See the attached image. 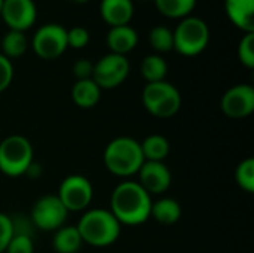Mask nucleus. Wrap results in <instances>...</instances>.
I'll return each mask as SVG.
<instances>
[{"mask_svg": "<svg viewBox=\"0 0 254 253\" xmlns=\"http://www.w3.org/2000/svg\"><path fill=\"white\" fill-rule=\"evenodd\" d=\"M152 195L138 182L124 180L112 192L110 212L121 225H141L150 218Z\"/></svg>", "mask_w": 254, "mask_h": 253, "instance_id": "f257e3e1", "label": "nucleus"}, {"mask_svg": "<svg viewBox=\"0 0 254 253\" xmlns=\"http://www.w3.org/2000/svg\"><path fill=\"white\" fill-rule=\"evenodd\" d=\"M82 242L92 248H107L118 242L122 225L109 209L85 210L76 225Z\"/></svg>", "mask_w": 254, "mask_h": 253, "instance_id": "f03ea898", "label": "nucleus"}, {"mask_svg": "<svg viewBox=\"0 0 254 253\" xmlns=\"http://www.w3.org/2000/svg\"><path fill=\"white\" fill-rule=\"evenodd\" d=\"M103 161L107 171L118 177L135 176L144 163L140 142L128 136L110 140L104 149Z\"/></svg>", "mask_w": 254, "mask_h": 253, "instance_id": "7ed1b4c3", "label": "nucleus"}, {"mask_svg": "<svg viewBox=\"0 0 254 253\" xmlns=\"http://www.w3.org/2000/svg\"><path fill=\"white\" fill-rule=\"evenodd\" d=\"M31 142L21 134H10L0 142V171L7 177H19L34 163Z\"/></svg>", "mask_w": 254, "mask_h": 253, "instance_id": "20e7f679", "label": "nucleus"}, {"mask_svg": "<svg viewBox=\"0 0 254 253\" xmlns=\"http://www.w3.org/2000/svg\"><path fill=\"white\" fill-rule=\"evenodd\" d=\"M141 101L144 109L161 119L174 116L182 107V94L170 82H152L146 84L141 92Z\"/></svg>", "mask_w": 254, "mask_h": 253, "instance_id": "39448f33", "label": "nucleus"}, {"mask_svg": "<svg viewBox=\"0 0 254 253\" xmlns=\"http://www.w3.org/2000/svg\"><path fill=\"white\" fill-rule=\"evenodd\" d=\"M174 49L185 57L199 55L210 42V28L199 16L183 18L173 31Z\"/></svg>", "mask_w": 254, "mask_h": 253, "instance_id": "423d86ee", "label": "nucleus"}, {"mask_svg": "<svg viewBox=\"0 0 254 253\" xmlns=\"http://www.w3.org/2000/svg\"><path fill=\"white\" fill-rule=\"evenodd\" d=\"M57 197L68 213L85 212L94 198V188L88 177L82 174H70L60 183Z\"/></svg>", "mask_w": 254, "mask_h": 253, "instance_id": "0eeeda50", "label": "nucleus"}, {"mask_svg": "<svg viewBox=\"0 0 254 253\" xmlns=\"http://www.w3.org/2000/svg\"><path fill=\"white\" fill-rule=\"evenodd\" d=\"M68 212L60 201V198L52 194L40 197L30 213V221L33 227L42 230V231H49L54 233L58 228H61L65 221H67Z\"/></svg>", "mask_w": 254, "mask_h": 253, "instance_id": "6e6552de", "label": "nucleus"}, {"mask_svg": "<svg viewBox=\"0 0 254 253\" xmlns=\"http://www.w3.org/2000/svg\"><path fill=\"white\" fill-rule=\"evenodd\" d=\"M31 46L39 58L55 60L68 48L67 30L60 24H45L34 33Z\"/></svg>", "mask_w": 254, "mask_h": 253, "instance_id": "1a4fd4ad", "label": "nucleus"}, {"mask_svg": "<svg viewBox=\"0 0 254 253\" xmlns=\"http://www.w3.org/2000/svg\"><path fill=\"white\" fill-rule=\"evenodd\" d=\"M129 75V61L125 55L107 54L94 64L92 81L100 89H112L125 82Z\"/></svg>", "mask_w": 254, "mask_h": 253, "instance_id": "9d476101", "label": "nucleus"}, {"mask_svg": "<svg viewBox=\"0 0 254 253\" xmlns=\"http://www.w3.org/2000/svg\"><path fill=\"white\" fill-rule=\"evenodd\" d=\"M222 110L228 118L243 119L254 112V88L249 84H238L229 88L220 101Z\"/></svg>", "mask_w": 254, "mask_h": 253, "instance_id": "9b49d317", "label": "nucleus"}, {"mask_svg": "<svg viewBox=\"0 0 254 253\" xmlns=\"http://www.w3.org/2000/svg\"><path fill=\"white\" fill-rule=\"evenodd\" d=\"M0 16L9 30L24 33L36 22L37 9L33 0H3Z\"/></svg>", "mask_w": 254, "mask_h": 253, "instance_id": "f8f14e48", "label": "nucleus"}, {"mask_svg": "<svg viewBox=\"0 0 254 253\" xmlns=\"http://www.w3.org/2000/svg\"><path fill=\"white\" fill-rule=\"evenodd\" d=\"M138 183L149 195H161L171 186V171L165 163L159 161H144L140 167Z\"/></svg>", "mask_w": 254, "mask_h": 253, "instance_id": "ddd939ff", "label": "nucleus"}, {"mask_svg": "<svg viewBox=\"0 0 254 253\" xmlns=\"http://www.w3.org/2000/svg\"><path fill=\"white\" fill-rule=\"evenodd\" d=\"M100 13L110 27L128 25L134 15L132 0H101Z\"/></svg>", "mask_w": 254, "mask_h": 253, "instance_id": "4468645a", "label": "nucleus"}, {"mask_svg": "<svg viewBox=\"0 0 254 253\" xmlns=\"http://www.w3.org/2000/svg\"><path fill=\"white\" fill-rule=\"evenodd\" d=\"M231 22L246 33H254V0H225Z\"/></svg>", "mask_w": 254, "mask_h": 253, "instance_id": "2eb2a0df", "label": "nucleus"}, {"mask_svg": "<svg viewBox=\"0 0 254 253\" xmlns=\"http://www.w3.org/2000/svg\"><path fill=\"white\" fill-rule=\"evenodd\" d=\"M107 46L112 54L127 55L131 52L138 43V33L135 28L128 25H118L112 27L106 37Z\"/></svg>", "mask_w": 254, "mask_h": 253, "instance_id": "dca6fc26", "label": "nucleus"}, {"mask_svg": "<svg viewBox=\"0 0 254 253\" xmlns=\"http://www.w3.org/2000/svg\"><path fill=\"white\" fill-rule=\"evenodd\" d=\"M101 98V89L92 79L76 81L71 88V100L82 109H91L97 106Z\"/></svg>", "mask_w": 254, "mask_h": 253, "instance_id": "f3484780", "label": "nucleus"}, {"mask_svg": "<svg viewBox=\"0 0 254 253\" xmlns=\"http://www.w3.org/2000/svg\"><path fill=\"white\" fill-rule=\"evenodd\" d=\"M150 218L162 225H174L182 218V206L174 198L162 197L156 201H152Z\"/></svg>", "mask_w": 254, "mask_h": 253, "instance_id": "a211bd4d", "label": "nucleus"}, {"mask_svg": "<svg viewBox=\"0 0 254 253\" xmlns=\"http://www.w3.org/2000/svg\"><path fill=\"white\" fill-rule=\"evenodd\" d=\"M83 242L74 225H63L54 231L52 248L57 253H77Z\"/></svg>", "mask_w": 254, "mask_h": 253, "instance_id": "6ab92c4d", "label": "nucleus"}, {"mask_svg": "<svg viewBox=\"0 0 254 253\" xmlns=\"http://www.w3.org/2000/svg\"><path fill=\"white\" fill-rule=\"evenodd\" d=\"M141 152L144 161H159L164 163L170 154V142L161 134H150L141 143Z\"/></svg>", "mask_w": 254, "mask_h": 253, "instance_id": "aec40b11", "label": "nucleus"}, {"mask_svg": "<svg viewBox=\"0 0 254 253\" xmlns=\"http://www.w3.org/2000/svg\"><path fill=\"white\" fill-rule=\"evenodd\" d=\"M140 72H141V76L144 78V81L147 84L161 82V81H165L168 66H167V61L161 55H156V54L147 55L141 61Z\"/></svg>", "mask_w": 254, "mask_h": 253, "instance_id": "412c9836", "label": "nucleus"}, {"mask_svg": "<svg viewBox=\"0 0 254 253\" xmlns=\"http://www.w3.org/2000/svg\"><path fill=\"white\" fill-rule=\"evenodd\" d=\"M28 48V40L25 33L9 30L1 39V54L7 58H19L25 54Z\"/></svg>", "mask_w": 254, "mask_h": 253, "instance_id": "4be33fe9", "label": "nucleus"}, {"mask_svg": "<svg viewBox=\"0 0 254 253\" xmlns=\"http://www.w3.org/2000/svg\"><path fill=\"white\" fill-rule=\"evenodd\" d=\"M156 9L168 18H186L196 6V0H155Z\"/></svg>", "mask_w": 254, "mask_h": 253, "instance_id": "5701e85b", "label": "nucleus"}, {"mask_svg": "<svg viewBox=\"0 0 254 253\" xmlns=\"http://www.w3.org/2000/svg\"><path fill=\"white\" fill-rule=\"evenodd\" d=\"M149 42L156 52H168L174 49L173 31L165 25H156L150 30Z\"/></svg>", "mask_w": 254, "mask_h": 253, "instance_id": "b1692460", "label": "nucleus"}, {"mask_svg": "<svg viewBox=\"0 0 254 253\" xmlns=\"http://www.w3.org/2000/svg\"><path fill=\"white\" fill-rule=\"evenodd\" d=\"M235 180L238 183V186L249 192L253 194L254 192V160L252 157L243 160L237 170H235Z\"/></svg>", "mask_w": 254, "mask_h": 253, "instance_id": "393cba45", "label": "nucleus"}, {"mask_svg": "<svg viewBox=\"0 0 254 253\" xmlns=\"http://www.w3.org/2000/svg\"><path fill=\"white\" fill-rule=\"evenodd\" d=\"M238 60L247 69L254 67V33H246L238 45Z\"/></svg>", "mask_w": 254, "mask_h": 253, "instance_id": "a878e982", "label": "nucleus"}, {"mask_svg": "<svg viewBox=\"0 0 254 253\" xmlns=\"http://www.w3.org/2000/svg\"><path fill=\"white\" fill-rule=\"evenodd\" d=\"M6 253H34V243L30 236L13 234L6 246Z\"/></svg>", "mask_w": 254, "mask_h": 253, "instance_id": "bb28decb", "label": "nucleus"}, {"mask_svg": "<svg viewBox=\"0 0 254 253\" xmlns=\"http://www.w3.org/2000/svg\"><path fill=\"white\" fill-rule=\"evenodd\" d=\"M89 43V33L85 27H73L67 30V46L82 49Z\"/></svg>", "mask_w": 254, "mask_h": 253, "instance_id": "cd10ccee", "label": "nucleus"}, {"mask_svg": "<svg viewBox=\"0 0 254 253\" xmlns=\"http://www.w3.org/2000/svg\"><path fill=\"white\" fill-rule=\"evenodd\" d=\"M12 237H13L12 218L4 213H0V253L6 251V246Z\"/></svg>", "mask_w": 254, "mask_h": 253, "instance_id": "c85d7f7f", "label": "nucleus"}, {"mask_svg": "<svg viewBox=\"0 0 254 253\" xmlns=\"http://www.w3.org/2000/svg\"><path fill=\"white\" fill-rule=\"evenodd\" d=\"M13 79V66L10 60H7L1 52H0V92L7 89Z\"/></svg>", "mask_w": 254, "mask_h": 253, "instance_id": "c756f323", "label": "nucleus"}, {"mask_svg": "<svg viewBox=\"0 0 254 253\" xmlns=\"http://www.w3.org/2000/svg\"><path fill=\"white\" fill-rule=\"evenodd\" d=\"M73 75L77 81H85V79H92L94 75V63L86 60V58H80L73 64Z\"/></svg>", "mask_w": 254, "mask_h": 253, "instance_id": "7c9ffc66", "label": "nucleus"}, {"mask_svg": "<svg viewBox=\"0 0 254 253\" xmlns=\"http://www.w3.org/2000/svg\"><path fill=\"white\" fill-rule=\"evenodd\" d=\"M70 1H73V3H76V4H83V3H86V1H89V0H70Z\"/></svg>", "mask_w": 254, "mask_h": 253, "instance_id": "2f4dec72", "label": "nucleus"}, {"mask_svg": "<svg viewBox=\"0 0 254 253\" xmlns=\"http://www.w3.org/2000/svg\"><path fill=\"white\" fill-rule=\"evenodd\" d=\"M1 6H3V0H0V12H1Z\"/></svg>", "mask_w": 254, "mask_h": 253, "instance_id": "473e14b6", "label": "nucleus"}]
</instances>
